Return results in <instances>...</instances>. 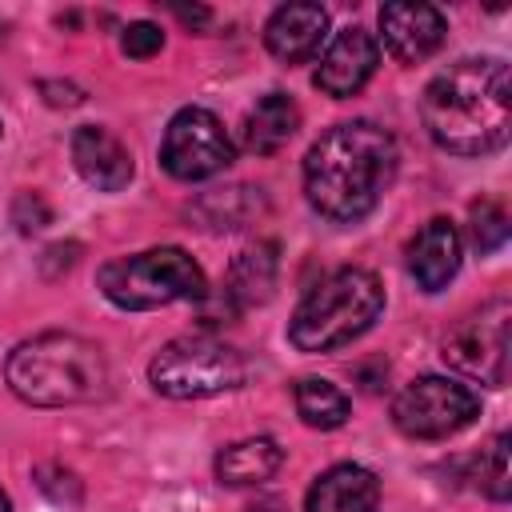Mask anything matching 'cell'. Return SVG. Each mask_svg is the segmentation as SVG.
<instances>
[{"mask_svg":"<svg viewBox=\"0 0 512 512\" xmlns=\"http://www.w3.org/2000/svg\"><path fill=\"white\" fill-rule=\"evenodd\" d=\"M396 176V140L372 120H348L328 128L304 156L308 204L336 220H364Z\"/></svg>","mask_w":512,"mask_h":512,"instance_id":"cell-1","label":"cell"},{"mask_svg":"<svg viewBox=\"0 0 512 512\" xmlns=\"http://www.w3.org/2000/svg\"><path fill=\"white\" fill-rule=\"evenodd\" d=\"M428 136L456 156H484L504 148L512 128L508 64L496 56H468L448 64L420 100Z\"/></svg>","mask_w":512,"mask_h":512,"instance_id":"cell-2","label":"cell"},{"mask_svg":"<svg viewBox=\"0 0 512 512\" xmlns=\"http://www.w3.org/2000/svg\"><path fill=\"white\" fill-rule=\"evenodd\" d=\"M4 380L24 404L36 408L88 404L108 392V360L76 332H44L12 348Z\"/></svg>","mask_w":512,"mask_h":512,"instance_id":"cell-3","label":"cell"},{"mask_svg":"<svg viewBox=\"0 0 512 512\" xmlns=\"http://www.w3.org/2000/svg\"><path fill=\"white\" fill-rule=\"evenodd\" d=\"M384 312V288L368 268H340L324 276L292 312L288 340L300 352H332L364 336Z\"/></svg>","mask_w":512,"mask_h":512,"instance_id":"cell-4","label":"cell"},{"mask_svg":"<svg viewBox=\"0 0 512 512\" xmlns=\"http://www.w3.org/2000/svg\"><path fill=\"white\" fill-rule=\"evenodd\" d=\"M100 292L128 312L164 308L176 300H204L208 284L200 264L184 248H148L100 268Z\"/></svg>","mask_w":512,"mask_h":512,"instance_id":"cell-5","label":"cell"},{"mask_svg":"<svg viewBox=\"0 0 512 512\" xmlns=\"http://www.w3.org/2000/svg\"><path fill=\"white\" fill-rule=\"evenodd\" d=\"M148 380L160 396L200 400V396L240 388L248 380V360L240 348H232L216 336H180V340H168L152 356Z\"/></svg>","mask_w":512,"mask_h":512,"instance_id":"cell-6","label":"cell"},{"mask_svg":"<svg viewBox=\"0 0 512 512\" xmlns=\"http://www.w3.org/2000/svg\"><path fill=\"white\" fill-rule=\"evenodd\" d=\"M480 416V396L448 376H416L392 400V420L412 440H444Z\"/></svg>","mask_w":512,"mask_h":512,"instance_id":"cell-7","label":"cell"},{"mask_svg":"<svg viewBox=\"0 0 512 512\" xmlns=\"http://www.w3.org/2000/svg\"><path fill=\"white\" fill-rule=\"evenodd\" d=\"M508 300H488L480 304V312L464 316L448 340H444V360L464 372V376H476L480 384H492L500 388L508 380Z\"/></svg>","mask_w":512,"mask_h":512,"instance_id":"cell-8","label":"cell"},{"mask_svg":"<svg viewBox=\"0 0 512 512\" xmlns=\"http://www.w3.org/2000/svg\"><path fill=\"white\" fill-rule=\"evenodd\" d=\"M232 140L208 108H180L160 144V164L176 180H204L232 164Z\"/></svg>","mask_w":512,"mask_h":512,"instance_id":"cell-9","label":"cell"},{"mask_svg":"<svg viewBox=\"0 0 512 512\" xmlns=\"http://www.w3.org/2000/svg\"><path fill=\"white\" fill-rule=\"evenodd\" d=\"M376 64H380V44L372 40V32H364L356 24L352 28H340L332 36V44L324 48V56H320L316 88L324 96H336V100L356 96L372 80Z\"/></svg>","mask_w":512,"mask_h":512,"instance_id":"cell-10","label":"cell"},{"mask_svg":"<svg viewBox=\"0 0 512 512\" xmlns=\"http://www.w3.org/2000/svg\"><path fill=\"white\" fill-rule=\"evenodd\" d=\"M380 32L388 52L400 64H420L428 60L440 44H444V12L432 4H412V0H396L380 8Z\"/></svg>","mask_w":512,"mask_h":512,"instance_id":"cell-11","label":"cell"},{"mask_svg":"<svg viewBox=\"0 0 512 512\" xmlns=\"http://www.w3.org/2000/svg\"><path fill=\"white\" fill-rule=\"evenodd\" d=\"M328 36V12L320 4H284L264 24V44L280 64H304Z\"/></svg>","mask_w":512,"mask_h":512,"instance_id":"cell-12","label":"cell"},{"mask_svg":"<svg viewBox=\"0 0 512 512\" xmlns=\"http://www.w3.org/2000/svg\"><path fill=\"white\" fill-rule=\"evenodd\" d=\"M72 160L80 176L100 192H120L132 180V152L120 136L100 124H84L72 132Z\"/></svg>","mask_w":512,"mask_h":512,"instance_id":"cell-13","label":"cell"},{"mask_svg":"<svg viewBox=\"0 0 512 512\" xmlns=\"http://www.w3.org/2000/svg\"><path fill=\"white\" fill-rule=\"evenodd\" d=\"M304 512H380V480L360 464H336L312 480Z\"/></svg>","mask_w":512,"mask_h":512,"instance_id":"cell-14","label":"cell"},{"mask_svg":"<svg viewBox=\"0 0 512 512\" xmlns=\"http://www.w3.org/2000/svg\"><path fill=\"white\" fill-rule=\"evenodd\" d=\"M408 272L424 292H440L460 272V232L452 220H428L408 244Z\"/></svg>","mask_w":512,"mask_h":512,"instance_id":"cell-15","label":"cell"},{"mask_svg":"<svg viewBox=\"0 0 512 512\" xmlns=\"http://www.w3.org/2000/svg\"><path fill=\"white\" fill-rule=\"evenodd\" d=\"M296 128H300V108H296V100L284 96V92H268V96H260V100L252 104V112H248V120H244V144H248L252 152H260V156H268V152L284 148V144L296 136Z\"/></svg>","mask_w":512,"mask_h":512,"instance_id":"cell-16","label":"cell"},{"mask_svg":"<svg viewBox=\"0 0 512 512\" xmlns=\"http://www.w3.org/2000/svg\"><path fill=\"white\" fill-rule=\"evenodd\" d=\"M284 464V448L268 436H252V440H236L216 456V476L220 484H264L268 476H276V468Z\"/></svg>","mask_w":512,"mask_h":512,"instance_id":"cell-17","label":"cell"},{"mask_svg":"<svg viewBox=\"0 0 512 512\" xmlns=\"http://www.w3.org/2000/svg\"><path fill=\"white\" fill-rule=\"evenodd\" d=\"M296 412L308 428H340L348 420V396L320 376H304L296 384Z\"/></svg>","mask_w":512,"mask_h":512,"instance_id":"cell-18","label":"cell"},{"mask_svg":"<svg viewBox=\"0 0 512 512\" xmlns=\"http://www.w3.org/2000/svg\"><path fill=\"white\" fill-rule=\"evenodd\" d=\"M272 280H276V256H272V244H260L236 256L224 292L236 296L240 304H256V300H268Z\"/></svg>","mask_w":512,"mask_h":512,"instance_id":"cell-19","label":"cell"},{"mask_svg":"<svg viewBox=\"0 0 512 512\" xmlns=\"http://www.w3.org/2000/svg\"><path fill=\"white\" fill-rule=\"evenodd\" d=\"M472 244L480 248V252H496L504 240H508V212H504V204H496V200H476L472 204Z\"/></svg>","mask_w":512,"mask_h":512,"instance_id":"cell-20","label":"cell"},{"mask_svg":"<svg viewBox=\"0 0 512 512\" xmlns=\"http://www.w3.org/2000/svg\"><path fill=\"white\" fill-rule=\"evenodd\" d=\"M480 488L492 500H508V432L492 440V448L480 460Z\"/></svg>","mask_w":512,"mask_h":512,"instance_id":"cell-21","label":"cell"},{"mask_svg":"<svg viewBox=\"0 0 512 512\" xmlns=\"http://www.w3.org/2000/svg\"><path fill=\"white\" fill-rule=\"evenodd\" d=\"M120 48H124L128 56H136V60H148V56H156V52L164 48V32H160L152 20H136V24L124 28Z\"/></svg>","mask_w":512,"mask_h":512,"instance_id":"cell-22","label":"cell"},{"mask_svg":"<svg viewBox=\"0 0 512 512\" xmlns=\"http://www.w3.org/2000/svg\"><path fill=\"white\" fill-rule=\"evenodd\" d=\"M16 208H32L28 216H24V212H12L16 224H20V232H40V228L48 224V204H44L36 192H24V196L16 200Z\"/></svg>","mask_w":512,"mask_h":512,"instance_id":"cell-23","label":"cell"},{"mask_svg":"<svg viewBox=\"0 0 512 512\" xmlns=\"http://www.w3.org/2000/svg\"><path fill=\"white\" fill-rule=\"evenodd\" d=\"M180 20H188V24H204L208 20V8H172Z\"/></svg>","mask_w":512,"mask_h":512,"instance_id":"cell-24","label":"cell"},{"mask_svg":"<svg viewBox=\"0 0 512 512\" xmlns=\"http://www.w3.org/2000/svg\"><path fill=\"white\" fill-rule=\"evenodd\" d=\"M0 512H12V504H8V492L0 488Z\"/></svg>","mask_w":512,"mask_h":512,"instance_id":"cell-25","label":"cell"}]
</instances>
